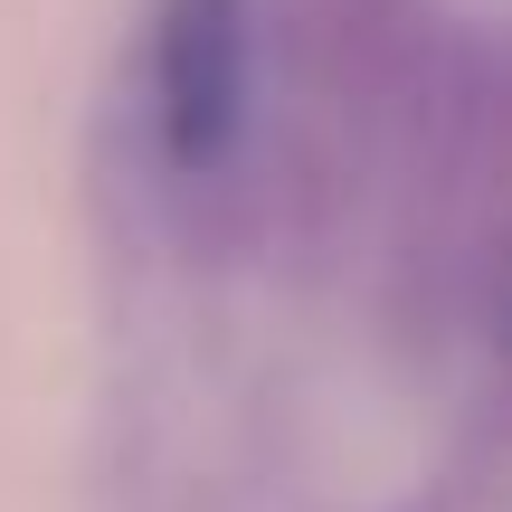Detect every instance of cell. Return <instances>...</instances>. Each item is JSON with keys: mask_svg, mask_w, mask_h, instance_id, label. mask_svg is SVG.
Returning a JSON list of instances; mask_svg holds the SVG:
<instances>
[{"mask_svg": "<svg viewBox=\"0 0 512 512\" xmlns=\"http://www.w3.org/2000/svg\"><path fill=\"white\" fill-rule=\"evenodd\" d=\"M266 67L294 95V181L332 190L351 162L399 143V114L427 67V0H266Z\"/></svg>", "mask_w": 512, "mask_h": 512, "instance_id": "obj_2", "label": "cell"}, {"mask_svg": "<svg viewBox=\"0 0 512 512\" xmlns=\"http://www.w3.org/2000/svg\"><path fill=\"white\" fill-rule=\"evenodd\" d=\"M143 95H152V162L190 219L256 200L266 0H152Z\"/></svg>", "mask_w": 512, "mask_h": 512, "instance_id": "obj_1", "label": "cell"}]
</instances>
